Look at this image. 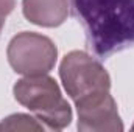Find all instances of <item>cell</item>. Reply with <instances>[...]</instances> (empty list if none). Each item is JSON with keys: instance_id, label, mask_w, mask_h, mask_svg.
Returning a JSON list of instances; mask_svg holds the SVG:
<instances>
[{"instance_id": "obj_1", "label": "cell", "mask_w": 134, "mask_h": 132, "mask_svg": "<svg viewBox=\"0 0 134 132\" xmlns=\"http://www.w3.org/2000/svg\"><path fill=\"white\" fill-rule=\"evenodd\" d=\"M72 6L97 56L134 45V0H72Z\"/></svg>"}, {"instance_id": "obj_2", "label": "cell", "mask_w": 134, "mask_h": 132, "mask_svg": "<svg viewBox=\"0 0 134 132\" xmlns=\"http://www.w3.org/2000/svg\"><path fill=\"white\" fill-rule=\"evenodd\" d=\"M16 99L45 121L52 129H63L72 120V110L61 97L56 82L44 75H31L14 86Z\"/></svg>"}, {"instance_id": "obj_3", "label": "cell", "mask_w": 134, "mask_h": 132, "mask_svg": "<svg viewBox=\"0 0 134 132\" xmlns=\"http://www.w3.org/2000/svg\"><path fill=\"white\" fill-rule=\"evenodd\" d=\"M61 79L67 93L83 99L109 90V76L100 62L83 51H72L61 64Z\"/></svg>"}, {"instance_id": "obj_4", "label": "cell", "mask_w": 134, "mask_h": 132, "mask_svg": "<svg viewBox=\"0 0 134 132\" xmlns=\"http://www.w3.org/2000/svg\"><path fill=\"white\" fill-rule=\"evenodd\" d=\"M8 59L17 73L44 75L56 62V47L45 36L24 31L9 42Z\"/></svg>"}, {"instance_id": "obj_5", "label": "cell", "mask_w": 134, "mask_h": 132, "mask_svg": "<svg viewBox=\"0 0 134 132\" xmlns=\"http://www.w3.org/2000/svg\"><path fill=\"white\" fill-rule=\"evenodd\" d=\"M78 107V129L81 131H103V129H111V131H122L123 124L120 123L115 103L112 97L108 92L97 93L87 98L75 101Z\"/></svg>"}, {"instance_id": "obj_6", "label": "cell", "mask_w": 134, "mask_h": 132, "mask_svg": "<svg viewBox=\"0 0 134 132\" xmlns=\"http://www.w3.org/2000/svg\"><path fill=\"white\" fill-rule=\"evenodd\" d=\"M24 14L36 25L58 27L67 16V0H24Z\"/></svg>"}, {"instance_id": "obj_7", "label": "cell", "mask_w": 134, "mask_h": 132, "mask_svg": "<svg viewBox=\"0 0 134 132\" xmlns=\"http://www.w3.org/2000/svg\"><path fill=\"white\" fill-rule=\"evenodd\" d=\"M13 8H14V0H0V31L6 20V16L13 11Z\"/></svg>"}]
</instances>
